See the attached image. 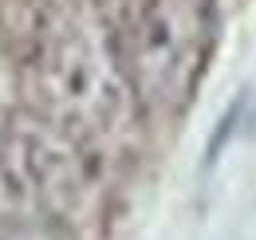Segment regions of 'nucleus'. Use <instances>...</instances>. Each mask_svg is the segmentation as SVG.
<instances>
[{"label": "nucleus", "instance_id": "obj_3", "mask_svg": "<svg viewBox=\"0 0 256 240\" xmlns=\"http://www.w3.org/2000/svg\"><path fill=\"white\" fill-rule=\"evenodd\" d=\"M8 134L44 205V216L64 228H95L106 205L95 146H87L83 138L67 134L64 126L40 118L32 110H24L12 122Z\"/></svg>", "mask_w": 256, "mask_h": 240}, {"label": "nucleus", "instance_id": "obj_2", "mask_svg": "<svg viewBox=\"0 0 256 240\" xmlns=\"http://www.w3.org/2000/svg\"><path fill=\"white\" fill-rule=\"evenodd\" d=\"M217 0H134L114 44L146 114H178L193 102L213 48Z\"/></svg>", "mask_w": 256, "mask_h": 240}, {"label": "nucleus", "instance_id": "obj_1", "mask_svg": "<svg viewBox=\"0 0 256 240\" xmlns=\"http://www.w3.org/2000/svg\"><path fill=\"white\" fill-rule=\"evenodd\" d=\"M24 102L87 146H114L134 134L142 102L134 94L114 28L91 4L67 0L48 12L20 71Z\"/></svg>", "mask_w": 256, "mask_h": 240}]
</instances>
